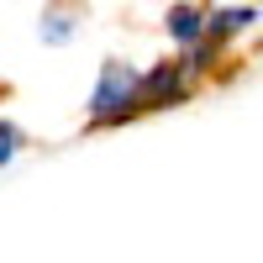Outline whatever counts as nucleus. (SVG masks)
<instances>
[{
	"mask_svg": "<svg viewBox=\"0 0 263 263\" xmlns=\"http://www.w3.org/2000/svg\"><path fill=\"white\" fill-rule=\"evenodd\" d=\"M253 21H258V11H253V6H221V11H211V21H205V42H211V48H221L227 37L248 32Z\"/></svg>",
	"mask_w": 263,
	"mask_h": 263,
	"instance_id": "7ed1b4c3",
	"label": "nucleus"
},
{
	"mask_svg": "<svg viewBox=\"0 0 263 263\" xmlns=\"http://www.w3.org/2000/svg\"><path fill=\"white\" fill-rule=\"evenodd\" d=\"M205 21H211V11H200V6H174L168 11V37L195 48V42H205Z\"/></svg>",
	"mask_w": 263,
	"mask_h": 263,
	"instance_id": "20e7f679",
	"label": "nucleus"
},
{
	"mask_svg": "<svg viewBox=\"0 0 263 263\" xmlns=\"http://www.w3.org/2000/svg\"><path fill=\"white\" fill-rule=\"evenodd\" d=\"M137 84L142 74L121 58H105L100 63V79H95V95H90V126H111V121H126L137 111Z\"/></svg>",
	"mask_w": 263,
	"mask_h": 263,
	"instance_id": "f257e3e1",
	"label": "nucleus"
},
{
	"mask_svg": "<svg viewBox=\"0 0 263 263\" xmlns=\"http://www.w3.org/2000/svg\"><path fill=\"white\" fill-rule=\"evenodd\" d=\"M200 74L190 63V53L184 58H163V63H153V69L142 74V84H137V111H163V105H179L184 95H190V79Z\"/></svg>",
	"mask_w": 263,
	"mask_h": 263,
	"instance_id": "f03ea898",
	"label": "nucleus"
},
{
	"mask_svg": "<svg viewBox=\"0 0 263 263\" xmlns=\"http://www.w3.org/2000/svg\"><path fill=\"white\" fill-rule=\"evenodd\" d=\"M16 147H21V132L11 121H0V163H11L16 158Z\"/></svg>",
	"mask_w": 263,
	"mask_h": 263,
	"instance_id": "39448f33",
	"label": "nucleus"
}]
</instances>
